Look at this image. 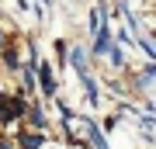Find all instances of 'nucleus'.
<instances>
[{
  "label": "nucleus",
  "mask_w": 156,
  "mask_h": 149,
  "mask_svg": "<svg viewBox=\"0 0 156 149\" xmlns=\"http://www.w3.org/2000/svg\"><path fill=\"white\" fill-rule=\"evenodd\" d=\"M35 76L42 80V94H45V97H56V80H52L49 62H35Z\"/></svg>",
  "instance_id": "f257e3e1"
},
{
  "label": "nucleus",
  "mask_w": 156,
  "mask_h": 149,
  "mask_svg": "<svg viewBox=\"0 0 156 149\" xmlns=\"http://www.w3.org/2000/svg\"><path fill=\"white\" fill-rule=\"evenodd\" d=\"M69 59H73V69H76V76H90V69H87V52H83V49H73V52H69Z\"/></svg>",
  "instance_id": "f03ea898"
},
{
  "label": "nucleus",
  "mask_w": 156,
  "mask_h": 149,
  "mask_svg": "<svg viewBox=\"0 0 156 149\" xmlns=\"http://www.w3.org/2000/svg\"><path fill=\"white\" fill-rule=\"evenodd\" d=\"M17 142H21V149H42V135L38 132H21Z\"/></svg>",
  "instance_id": "7ed1b4c3"
},
{
  "label": "nucleus",
  "mask_w": 156,
  "mask_h": 149,
  "mask_svg": "<svg viewBox=\"0 0 156 149\" xmlns=\"http://www.w3.org/2000/svg\"><path fill=\"white\" fill-rule=\"evenodd\" d=\"M87 135H90V142H94V149H108V142H104V135L97 132V125H94V122H87Z\"/></svg>",
  "instance_id": "20e7f679"
},
{
  "label": "nucleus",
  "mask_w": 156,
  "mask_h": 149,
  "mask_svg": "<svg viewBox=\"0 0 156 149\" xmlns=\"http://www.w3.org/2000/svg\"><path fill=\"white\" fill-rule=\"evenodd\" d=\"M28 118H31V125L38 128V132H45V125H49V122H45V115H42V108H28Z\"/></svg>",
  "instance_id": "39448f33"
},
{
  "label": "nucleus",
  "mask_w": 156,
  "mask_h": 149,
  "mask_svg": "<svg viewBox=\"0 0 156 149\" xmlns=\"http://www.w3.org/2000/svg\"><path fill=\"white\" fill-rule=\"evenodd\" d=\"M4 62H7V69H21V59H17V49H4Z\"/></svg>",
  "instance_id": "423d86ee"
},
{
  "label": "nucleus",
  "mask_w": 156,
  "mask_h": 149,
  "mask_svg": "<svg viewBox=\"0 0 156 149\" xmlns=\"http://www.w3.org/2000/svg\"><path fill=\"white\" fill-rule=\"evenodd\" d=\"M0 149H11V142H4V139H0Z\"/></svg>",
  "instance_id": "0eeeda50"
},
{
  "label": "nucleus",
  "mask_w": 156,
  "mask_h": 149,
  "mask_svg": "<svg viewBox=\"0 0 156 149\" xmlns=\"http://www.w3.org/2000/svg\"><path fill=\"white\" fill-rule=\"evenodd\" d=\"M0 49H4V35H0Z\"/></svg>",
  "instance_id": "6e6552de"
}]
</instances>
